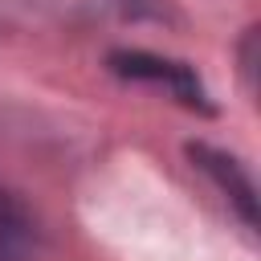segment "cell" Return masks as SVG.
<instances>
[{
    "instance_id": "cell-1",
    "label": "cell",
    "mask_w": 261,
    "mask_h": 261,
    "mask_svg": "<svg viewBox=\"0 0 261 261\" xmlns=\"http://www.w3.org/2000/svg\"><path fill=\"white\" fill-rule=\"evenodd\" d=\"M106 65L126 77V82H151V86H163L179 106L196 110V114H216L212 98H208V86L200 82L196 65L188 61H175V57H159V53H147V49H114L106 57Z\"/></svg>"
},
{
    "instance_id": "cell-2",
    "label": "cell",
    "mask_w": 261,
    "mask_h": 261,
    "mask_svg": "<svg viewBox=\"0 0 261 261\" xmlns=\"http://www.w3.org/2000/svg\"><path fill=\"white\" fill-rule=\"evenodd\" d=\"M184 151H188L192 167L204 171V175L212 179V188L224 196V204L237 212V220L253 232V228H257V188H253L249 167H245L232 151L212 147V143H188Z\"/></svg>"
},
{
    "instance_id": "cell-3",
    "label": "cell",
    "mask_w": 261,
    "mask_h": 261,
    "mask_svg": "<svg viewBox=\"0 0 261 261\" xmlns=\"http://www.w3.org/2000/svg\"><path fill=\"white\" fill-rule=\"evenodd\" d=\"M41 249V228H37V216L33 208L0 188V261H33Z\"/></svg>"
},
{
    "instance_id": "cell-4",
    "label": "cell",
    "mask_w": 261,
    "mask_h": 261,
    "mask_svg": "<svg viewBox=\"0 0 261 261\" xmlns=\"http://www.w3.org/2000/svg\"><path fill=\"white\" fill-rule=\"evenodd\" d=\"M257 37H261V29L249 24L237 41V73H241L245 94H257Z\"/></svg>"
}]
</instances>
